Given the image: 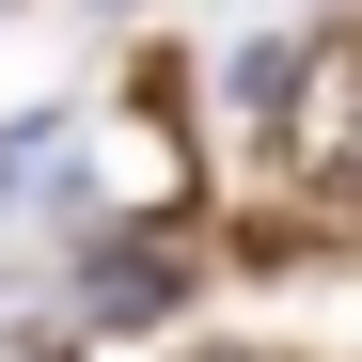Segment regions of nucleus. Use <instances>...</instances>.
<instances>
[{
    "instance_id": "1",
    "label": "nucleus",
    "mask_w": 362,
    "mask_h": 362,
    "mask_svg": "<svg viewBox=\"0 0 362 362\" xmlns=\"http://www.w3.org/2000/svg\"><path fill=\"white\" fill-rule=\"evenodd\" d=\"M284 158H299V189H362V47L284 64Z\"/></svg>"
}]
</instances>
